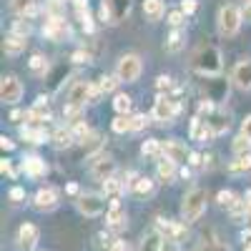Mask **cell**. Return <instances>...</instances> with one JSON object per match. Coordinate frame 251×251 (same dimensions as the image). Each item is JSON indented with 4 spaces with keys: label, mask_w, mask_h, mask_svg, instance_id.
Here are the masks:
<instances>
[{
    "label": "cell",
    "mask_w": 251,
    "mask_h": 251,
    "mask_svg": "<svg viewBox=\"0 0 251 251\" xmlns=\"http://www.w3.org/2000/svg\"><path fill=\"white\" fill-rule=\"evenodd\" d=\"M244 199H246V211H249V219H251V191H246Z\"/></svg>",
    "instance_id": "54"
},
{
    "label": "cell",
    "mask_w": 251,
    "mask_h": 251,
    "mask_svg": "<svg viewBox=\"0 0 251 251\" xmlns=\"http://www.w3.org/2000/svg\"><path fill=\"white\" fill-rule=\"evenodd\" d=\"M43 33H46L50 40H66V38L71 35V28H68V23H66V18L53 15V18L48 20V23H46Z\"/></svg>",
    "instance_id": "11"
},
{
    "label": "cell",
    "mask_w": 251,
    "mask_h": 251,
    "mask_svg": "<svg viewBox=\"0 0 251 251\" xmlns=\"http://www.w3.org/2000/svg\"><path fill=\"white\" fill-rule=\"evenodd\" d=\"M146 126V116H131V131H141Z\"/></svg>",
    "instance_id": "41"
},
{
    "label": "cell",
    "mask_w": 251,
    "mask_h": 251,
    "mask_svg": "<svg viewBox=\"0 0 251 251\" xmlns=\"http://www.w3.org/2000/svg\"><path fill=\"white\" fill-rule=\"evenodd\" d=\"M206 211V191L203 188H191L181 203V219L186 224H194L201 219V214Z\"/></svg>",
    "instance_id": "2"
},
{
    "label": "cell",
    "mask_w": 251,
    "mask_h": 251,
    "mask_svg": "<svg viewBox=\"0 0 251 251\" xmlns=\"http://www.w3.org/2000/svg\"><path fill=\"white\" fill-rule=\"evenodd\" d=\"M118 83H121L118 75H100V78H98V88H100L103 93H111V91H116Z\"/></svg>",
    "instance_id": "34"
},
{
    "label": "cell",
    "mask_w": 251,
    "mask_h": 251,
    "mask_svg": "<svg viewBox=\"0 0 251 251\" xmlns=\"http://www.w3.org/2000/svg\"><path fill=\"white\" fill-rule=\"evenodd\" d=\"M141 153H143V156H149V158H161V156H163V143H161V141H156V138L143 141Z\"/></svg>",
    "instance_id": "26"
},
{
    "label": "cell",
    "mask_w": 251,
    "mask_h": 251,
    "mask_svg": "<svg viewBox=\"0 0 251 251\" xmlns=\"http://www.w3.org/2000/svg\"><path fill=\"white\" fill-rule=\"evenodd\" d=\"M191 66L201 75H216L221 73V53L214 46H201L191 58Z\"/></svg>",
    "instance_id": "1"
},
{
    "label": "cell",
    "mask_w": 251,
    "mask_h": 251,
    "mask_svg": "<svg viewBox=\"0 0 251 251\" xmlns=\"http://www.w3.org/2000/svg\"><path fill=\"white\" fill-rule=\"evenodd\" d=\"M188 133H191L194 141H208L211 136H216V133L211 131V126H208L201 116H196V118L191 121V128H188Z\"/></svg>",
    "instance_id": "20"
},
{
    "label": "cell",
    "mask_w": 251,
    "mask_h": 251,
    "mask_svg": "<svg viewBox=\"0 0 251 251\" xmlns=\"http://www.w3.org/2000/svg\"><path fill=\"white\" fill-rule=\"evenodd\" d=\"M241 133H246V136L251 138V116L244 118V123H241Z\"/></svg>",
    "instance_id": "47"
},
{
    "label": "cell",
    "mask_w": 251,
    "mask_h": 251,
    "mask_svg": "<svg viewBox=\"0 0 251 251\" xmlns=\"http://www.w3.org/2000/svg\"><path fill=\"white\" fill-rule=\"evenodd\" d=\"M156 171H158V178H161L163 183H169V181L176 176V161H171V158L163 156V158L158 161V169H156Z\"/></svg>",
    "instance_id": "24"
},
{
    "label": "cell",
    "mask_w": 251,
    "mask_h": 251,
    "mask_svg": "<svg viewBox=\"0 0 251 251\" xmlns=\"http://www.w3.org/2000/svg\"><path fill=\"white\" fill-rule=\"evenodd\" d=\"M181 46H183V33H181V30H174V33H171V38H169V43H166V50L176 53Z\"/></svg>",
    "instance_id": "37"
},
{
    "label": "cell",
    "mask_w": 251,
    "mask_h": 251,
    "mask_svg": "<svg viewBox=\"0 0 251 251\" xmlns=\"http://www.w3.org/2000/svg\"><path fill=\"white\" fill-rule=\"evenodd\" d=\"M30 71L33 73H38V75H43L46 71H48V60L40 55V53H35L33 58H30Z\"/></svg>",
    "instance_id": "36"
},
{
    "label": "cell",
    "mask_w": 251,
    "mask_h": 251,
    "mask_svg": "<svg viewBox=\"0 0 251 251\" xmlns=\"http://www.w3.org/2000/svg\"><path fill=\"white\" fill-rule=\"evenodd\" d=\"M196 8H199V0H181V10H183L186 15L196 13Z\"/></svg>",
    "instance_id": "39"
},
{
    "label": "cell",
    "mask_w": 251,
    "mask_h": 251,
    "mask_svg": "<svg viewBox=\"0 0 251 251\" xmlns=\"http://www.w3.org/2000/svg\"><path fill=\"white\" fill-rule=\"evenodd\" d=\"M20 136H23L25 141H30V143H46V138H48L40 126H35V128H33V126H25V128L20 131Z\"/></svg>",
    "instance_id": "28"
},
{
    "label": "cell",
    "mask_w": 251,
    "mask_h": 251,
    "mask_svg": "<svg viewBox=\"0 0 251 251\" xmlns=\"http://www.w3.org/2000/svg\"><path fill=\"white\" fill-rule=\"evenodd\" d=\"M103 208H106V201H103V196H98V194H83V196H78V211L80 214L100 216Z\"/></svg>",
    "instance_id": "9"
},
{
    "label": "cell",
    "mask_w": 251,
    "mask_h": 251,
    "mask_svg": "<svg viewBox=\"0 0 251 251\" xmlns=\"http://www.w3.org/2000/svg\"><path fill=\"white\" fill-rule=\"evenodd\" d=\"M156 228H158L166 239H171V241H181V239L186 236V226L174 224V221H169V219H156Z\"/></svg>",
    "instance_id": "16"
},
{
    "label": "cell",
    "mask_w": 251,
    "mask_h": 251,
    "mask_svg": "<svg viewBox=\"0 0 251 251\" xmlns=\"http://www.w3.org/2000/svg\"><path fill=\"white\" fill-rule=\"evenodd\" d=\"M25 46H28L25 35H18V33H10V35L3 40V50H5L8 55H18V53H23V50H25Z\"/></svg>",
    "instance_id": "22"
},
{
    "label": "cell",
    "mask_w": 251,
    "mask_h": 251,
    "mask_svg": "<svg viewBox=\"0 0 251 251\" xmlns=\"http://www.w3.org/2000/svg\"><path fill=\"white\" fill-rule=\"evenodd\" d=\"M161 251H181V246H178V241H171V239H166L163 241V249Z\"/></svg>",
    "instance_id": "45"
},
{
    "label": "cell",
    "mask_w": 251,
    "mask_h": 251,
    "mask_svg": "<svg viewBox=\"0 0 251 251\" xmlns=\"http://www.w3.org/2000/svg\"><path fill=\"white\" fill-rule=\"evenodd\" d=\"M241 20H244V13L236 5H224L221 13H219V30H221V35H226V38L236 35L239 28H241Z\"/></svg>",
    "instance_id": "3"
},
{
    "label": "cell",
    "mask_w": 251,
    "mask_h": 251,
    "mask_svg": "<svg viewBox=\"0 0 251 251\" xmlns=\"http://www.w3.org/2000/svg\"><path fill=\"white\" fill-rule=\"evenodd\" d=\"M75 141H78V138H75L73 128H58V131L53 133V146H55V149H71Z\"/></svg>",
    "instance_id": "23"
},
{
    "label": "cell",
    "mask_w": 251,
    "mask_h": 251,
    "mask_svg": "<svg viewBox=\"0 0 251 251\" xmlns=\"http://www.w3.org/2000/svg\"><path fill=\"white\" fill-rule=\"evenodd\" d=\"M231 80L241 91H251V58H244L234 66V73H231Z\"/></svg>",
    "instance_id": "10"
},
{
    "label": "cell",
    "mask_w": 251,
    "mask_h": 251,
    "mask_svg": "<svg viewBox=\"0 0 251 251\" xmlns=\"http://www.w3.org/2000/svg\"><path fill=\"white\" fill-rule=\"evenodd\" d=\"M111 128L116 133H128L131 131V116H121L118 113V118H113V123H111Z\"/></svg>",
    "instance_id": "35"
},
{
    "label": "cell",
    "mask_w": 251,
    "mask_h": 251,
    "mask_svg": "<svg viewBox=\"0 0 251 251\" xmlns=\"http://www.w3.org/2000/svg\"><path fill=\"white\" fill-rule=\"evenodd\" d=\"M13 33H18V35H25V38H28L30 25H28V23H25V25H23V23H15V25H13Z\"/></svg>",
    "instance_id": "43"
},
{
    "label": "cell",
    "mask_w": 251,
    "mask_h": 251,
    "mask_svg": "<svg viewBox=\"0 0 251 251\" xmlns=\"http://www.w3.org/2000/svg\"><path fill=\"white\" fill-rule=\"evenodd\" d=\"M113 171H116V161H113L111 156H100V158H96V161H93V166H91V176H93V178H98V181L111 178V176H113Z\"/></svg>",
    "instance_id": "14"
},
{
    "label": "cell",
    "mask_w": 251,
    "mask_h": 251,
    "mask_svg": "<svg viewBox=\"0 0 251 251\" xmlns=\"http://www.w3.org/2000/svg\"><path fill=\"white\" fill-rule=\"evenodd\" d=\"M249 149H251V138L246 133H239L234 138V153L236 156H244V153H249Z\"/></svg>",
    "instance_id": "33"
},
{
    "label": "cell",
    "mask_w": 251,
    "mask_h": 251,
    "mask_svg": "<svg viewBox=\"0 0 251 251\" xmlns=\"http://www.w3.org/2000/svg\"><path fill=\"white\" fill-rule=\"evenodd\" d=\"M93 98V83L88 80H75L71 91H68V106H83V103H88Z\"/></svg>",
    "instance_id": "7"
},
{
    "label": "cell",
    "mask_w": 251,
    "mask_h": 251,
    "mask_svg": "<svg viewBox=\"0 0 251 251\" xmlns=\"http://www.w3.org/2000/svg\"><path fill=\"white\" fill-rule=\"evenodd\" d=\"M228 171H231V174H251V156L249 153L236 156V161L228 163Z\"/></svg>",
    "instance_id": "29"
},
{
    "label": "cell",
    "mask_w": 251,
    "mask_h": 251,
    "mask_svg": "<svg viewBox=\"0 0 251 251\" xmlns=\"http://www.w3.org/2000/svg\"><path fill=\"white\" fill-rule=\"evenodd\" d=\"M246 251H251V241H249V246H246Z\"/></svg>",
    "instance_id": "56"
},
{
    "label": "cell",
    "mask_w": 251,
    "mask_h": 251,
    "mask_svg": "<svg viewBox=\"0 0 251 251\" xmlns=\"http://www.w3.org/2000/svg\"><path fill=\"white\" fill-rule=\"evenodd\" d=\"M106 251H128V246H126V241H113V244H108V249Z\"/></svg>",
    "instance_id": "44"
},
{
    "label": "cell",
    "mask_w": 251,
    "mask_h": 251,
    "mask_svg": "<svg viewBox=\"0 0 251 251\" xmlns=\"http://www.w3.org/2000/svg\"><path fill=\"white\" fill-rule=\"evenodd\" d=\"M176 113H178L176 100H171L169 96H158L156 98V103H153V118L158 123H171Z\"/></svg>",
    "instance_id": "6"
},
{
    "label": "cell",
    "mask_w": 251,
    "mask_h": 251,
    "mask_svg": "<svg viewBox=\"0 0 251 251\" xmlns=\"http://www.w3.org/2000/svg\"><path fill=\"white\" fill-rule=\"evenodd\" d=\"M0 171L8 174V176H13V166H10V161H8V158H3V163H0Z\"/></svg>",
    "instance_id": "48"
},
{
    "label": "cell",
    "mask_w": 251,
    "mask_h": 251,
    "mask_svg": "<svg viewBox=\"0 0 251 251\" xmlns=\"http://www.w3.org/2000/svg\"><path fill=\"white\" fill-rule=\"evenodd\" d=\"M163 241H166V236L158 231V228H153V231H149V234L141 239L138 251H161L163 249Z\"/></svg>",
    "instance_id": "21"
},
{
    "label": "cell",
    "mask_w": 251,
    "mask_h": 251,
    "mask_svg": "<svg viewBox=\"0 0 251 251\" xmlns=\"http://www.w3.org/2000/svg\"><path fill=\"white\" fill-rule=\"evenodd\" d=\"M183 15H186L183 10H174V13H169V23H171L174 28H178V25L183 23Z\"/></svg>",
    "instance_id": "40"
},
{
    "label": "cell",
    "mask_w": 251,
    "mask_h": 251,
    "mask_svg": "<svg viewBox=\"0 0 251 251\" xmlns=\"http://www.w3.org/2000/svg\"><path fill=\"white\" fill-rule=\"evenodd\" d=\"M23 171L33 178H40V176L48 174V163L43 158H38V156H25L23 158Z\"/></svg>",
    "instance_id": "18"
},
{
    "label": "cell",
    "mask_w": 251,
    "mask_h": 251,
    "mask_svg": "<svg viewBox=\"0 0 251 251\" xmlns=\"http://www.w3.org/2000/svg\"><path fill=\"white\" fill-rule=\"evenodd\" d=\"M141 71H143L141 58H138V55H133V53H128V55H123V58L118 60L116 75H118L121 80H126V83H133V80H138Z\"/></svg>",
    "instance_id": "5"
},
{
    "label": "cell",
    "mask_w": 251,
    "mask_h": 251,
    "mask_svg": "<svg viewBox=\"0 0 251 251\" xmlns=\"http://www.w3.org/2000/svg\"><path fill=\"white\" fill-rule=\"evenodd\" d=\"M216 199H219V203H221L224 208H231V206L236 203V199H239V196H236L234 191H219V196H216Z\"/></svg>",
    "instance_id": "38"
},
{
    "label": "cell",
    "mask_w": 251,
    "mask_h": 251,
    "mask_svg": "<svg viewBox=\"0 0 251 251\" xmlns=\"http://www.w3.org/2000/svg\"><path fill=\"white\" fill-rule=\"evenodd\" d=\"M38 226H33V224H23L18 228V246L20 249H33L35 246V241H38Z\"/></svg>",
    "instance_id": "19"
},
{
    "label": "cell",
    "mask_w": 251,
    "mask_h": 251,
    "mask_svg": "<svg viewBox=\"0 0 251 251\" xmlns=\"http://www.w3.org/2000/svg\"><path fill=\"white\" fill-rule=\"evenodd\" d=\"M133 194H136V196H151V194H153V181H151L149 176H141V178L136 181V186H133Z\"/></svg>",
    "instance_id": "32"
},
{
    "label": "cell",
    "mask_w": 251,
    "mask_h": 251,
    "mask_svg": "<svg viewBox=\"0 0 251 251\" xmlns=\"http://www.w3.org/2000/svg\"><path fill=\"white\" fill-rule=\"evenodd\" d=\"M10 8H13V13H18V15H33V10H35V0H10Z\"/></svg>",
    "instance_id": "31"
},
{
    "label": "cell",
    "mask_w": 251,
    "mask_h": 251,
    "mask_svg": "<svg viewBox=\"0 0 251 251\" xmlns=\"http://www.w3.org/2000/svg\"><path fill=\"white\" fill-rule=\"evenodd\" d=\"M113 108H116L121 116H128V113H131V108H133V100H131V96L118 93V96L113 98Z\"/></svg>",
    "instance_id": "30"
},
{
    "label": "cell",
    "mask_w": 251,
    "mask_h": 251,
    "mask_svg": "<svg viewBox=\"0 0 251 251\" xmlns=\"http://www.w3.org/2000/svg\"><path fill=\"white\" fill-rule=\"evenodd\" d=\"M244 20H246V23H251V0H246V5H244Z\"/></svg>",
    "instance_id": "49"
},
{
    "label": "cell",
    "mask_w": 251,
    "mask_h": 251,
    "mask_svg": "<svg viewBox=\"0 0 251 251\" xmlns=\"http://www.w3.org/2000/svg\"><path fill=\"white\" fill-rule=\"evenodd\" d=\"M66 191H68L71 196H75V194H78V183H68V186H66Z\"/></svg>",
    "instance_id": "55"
},
{
    "label": "cell",
    "mask_w": 251,
    "mask_h": 251,
    "mask_svg": "<svg viewBox=\"0 0 251 251\" xmlns=\"http://www.w3.org/2000/svg\"><path fill=\"white\" fill-rule=\"evenodd\" d=\"M206 123L211 126V131H214L216 136H221V133H226V131H228V113H226L224 108L214 106L211 111L206 113Z\"/></svg>",
    "instance_id": "12"
},
{
    "label": "cell",
    "mask_w": 251,
    "mask_h": 251,
    "mask_svg": "<svg viewBox=\"0 0 251 251\" xmlns=\"http://www.w3.org/2000/svg\"><path fill=\"white\" fill-rule=\"evenodd\" d=\"M0 146H3V151H10V149H13V141L3 136V138H0Z\"/></svg>",
    "instance_id": "51"
},
{
    "label": "cell",
    "mask_w": 251,
    "mask_h": 251,
    "mask_svg": "<svg viewBox=\"0 0 251 251\" xmlns=\"http://www.w3.org/2000/svg\"><path fill=\"white\" fill-rule=\"evenodd\" d=\"M131 0H103L100 3V20L106 23H121L131 13Z\"/></svg>",
    "instance_id": "4"
},
{
    "label": "cell",
    "mask_w": 251,
    "mask_h": 251,
    "mask_svg": "<svg viewBox=\"0 0 251 251\" xmlns=\"http://www.w3.org/2000/svg\"><path fill=\"white\" fill-rule=\"evenodd\" d=\"M0 98L5 103H18L23 98V83H20L15 75H3V83H0Z\"/></svg>",
    "instance_id": "8"
},
{
    "label": "cell",
    "mask_w": 251,
    "mask_h": 251,
    "mask_svg": "<svg viewBox=\"0 0 251 251\" xmlns=\"http://www.w3.org/2000/svg\"><path fill=\"white\" fill-rule=\"evenodd\" d=\"M166 13V5L163 0H143V15L151 18V20H158L161 15Z\"/></svg>",
    "instance_id": "25"
},
{
    "label": "cell",
    "mask_w": 251,
    "mask_h": 251,
    "mask_svg": "<svg viewBox=\"0 0 251 251\" xmlns=\"http://www.w3.org/2000/svg\"><path fill=\"white\" fill-rule=\"evenodd\" d=\"M171 86V78H166V75H161L158 78V91H163V88H169Z\"/></svg>",
    "instance_id": "50"
},
{
    "label": "cell",
    "mask_w": 251,
    "mask_h": 251,
    "mask_svg": "<svg viewBox=\"0 0 251 251\" xmlns=\"http://www.w3.org/2000/svg\"><path fill=\"white\" fill-rule=\"evenodd\" d=\"M55 203H58V191L55 188H40V191L35 194V199H33V206L38 208V211H50V208H55Z\"/></svg>",
    "instance_id": "15"
},
{
    "label": "cell",
    "mask_w": 251,
    "mask_h": 251,
    "mask_svg": "<svg viewBox=\"0 0 251 251\" xmlns=\"http://www.w3.org/2000/svg\"><path fill=\"white\" fill-rule=\"evenodd\" d=\"M163 156L171 158V161H176V163H186V158L191 156V153L186 151V146H183L181 141H166V143H163Z\"/></svg>",
    "instance_id": "17"
},
{
    "label": "cell",
    "mask_w": 251,
    "mask_h": 251,
    "mask_svg": "<svg viewBox=\"0 0 251 251\" xmlns=\"http://www.w3.org/2000/svg\"><path fill=\"white\" fill-rule=\"evenodd\" d=\"M20 118H25V113H20V111H13V113H10V121H13V123H18Z\"/></svg>",
    "instance_id": "53"
},
{
    "label": "cell",
    "mask_w": 251,
    "mask_h": 251,
    "mask_svg": "<svg viewBox=\"0 0 251 251\" xmlns=\"http://www.w3.org/2000/svg\"><path fill=\"white\" fill-rule=\"evenodd\" d=\"M123 188H126V183H121L118 178H106L103 181V196H108V199H118L121 194H123Z\"/></svg>",
    "instance_id": "27"
},
{
    "label": "cell",
    "mask_w": 251,
    "mask_h": 251,
    "mask_svg": "<svg viewBox=\"0 0 251 251\" xmlns=\"http://www.w3.org/2000/svg\"><path fill=\"white\" fill-rule=\"evenodd\" d=\"M106 221H108L111 228H123V226H126V208H123L121 199H111V201H108Z\"/></svg>",
    "instance_id": "13"
},
{
    "label": "cell",
    "mask_w": 251,
    "mask_h": 251,
    "mask_svg": "<svg viewBox=\"0 0 251 251\" xmlns=\"http://www.w3.org/2000/svg\"><path fill=\"white\" fill-rule=\"evenodd\" d=\"M73 60H75V63H88L91 55H88V53H83V50H75V53H73Z\"/></svg>",
    "instance_id": "46"
},
{
    "label": "cell",
    "mask_w": 251,
    "mask_h": 251,
    "mask_svg": "<svg viewBox=\"0 0 251 251\" xmlns=\"http://www.w3.org/2000/svg\"><path fill=\"white\" fill-rule=\"evenodd\" d=\"M188 163H191V166H199V163H201V156H199V153H191V156H188Z\"/></svg>",
    "instance_id": "52"
},
{
    "label": "cell",
    "mask_w": 251,
    "mask_h": 251,
    "mask_svg": "<svg viewBox=\"0 0 251 251\" xmlns=\"http://www.w3.org/2000/svg\"><path fill=\"white\" fill-rule=\"evenodd\" d=\"M10 199H13V201H23V199H25V191H23L20 186H13V188H10Z\"/></svg>",
    "instance_id": "42"
}]
</instances>
